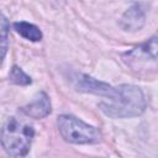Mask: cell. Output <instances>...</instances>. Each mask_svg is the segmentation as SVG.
<instances>
[{
  "label": "cell",
  "mask_w": 158,
  "mask_h": 158,
  "mask_svg": "<svg viewBox=\"0 0 158 158\" xmlns=\"http://www.w3.org/2000/svg\"><path fill=\"white\" fill-rule=\"evenodd\" d=\"M147 106L143 91L132 84H121L112 88L110 94L99 102V109L109 117H136L144 112Z\"/></svg>",
  "instance_id": "1"
},
{
  "label": "cell",
  "mask_w": 158,
  "mask_h": 158,
  "mask_svg": "<svg viewBox=\"0 0 158 158\" xmlns=\"http://www.w3.org/2000/svg\"><path fill=\"white\" fill-rule=\"evenodd\" d=\"M0 27H1V49H2V60L5 59L6 51H7V30H9V22L7 19L5 17L4 14H1V20H0Z\"/></svg>",
  "instance_id": "10"
},
{
  "label": "cell",
  "mask_w": 158,
  "mask_h": 158,
  "mask_svg": "<svg viewBox=\"0 0 158 158\" xmlns=\"http://www.w3.org/2000/svg\"><path fill=\"white\" fill-rule=\"evenodd\" d=\"M114 86L105 81H100L88 74H79L78 79H75V89L81 93H90L95 95H100L106 98Z\"/></svg>",
  "instance_id": "5"
},
{
  "label": "cell",
  "mask_w": 158,
  "mask_h": 158,
  "mask_svg": "<svg viewBox=\"0 0 158 158\" xmlns=\"http://www.w3.org/2000/svg\"><path fill=\"white\" fill-rule=\"evenodd\" d=\"M33 136L35 130L32 125L22 122L16 117H10L1 130V144L10 157L20 158L30 151Z\"/></svg>",
  "instance_id": "2"
},
{
  "label": "cell",
  "mask_w": 158,
  "mask_h": 158,
  "mask_svg": "<svg viewBox=\"0 0 158 158\" xmlns=\"http://www.w3.org/2000/svg\"><path fill=\"white\" fill-rule=\"evenodd\" d=\"M146 23V14L141 4H132L121 16L120 27L127 32L139 31Z\"/></svg>",
  "instance_id": "4"
},
{
  "label": "cell",
  "mask_w": 158,
  "mask_h": 158,
  "mask_svg": "<svg viewBox=\"0 0 158 158\" xmlns=\"http://www.w3.org/2000/svg\"><path fill=\"white\" fill-rule=\"evenodd\" d=\"M22 111L25 115L32 117V118H43L48 116L52 111L51 101L48 95L44 91H40L35 95V98L22 107Z\"/></svg>",
  "instance_id": "6"
},
{
  "label": "cell",
  "mask_w": 158,
  "mask_h": 158,
  "mask_svg": "<svg viewBox=\"0 0 158 158\" xmlns=\"http://www.w3.org/2000/svg\"><path fill=\"white\" fill-rule=\"evenodd\" d=\"M14 28L20 36H22L23 38H26L28 41H32V42H38L43 37L42 31L40 30V27H37L33 23L26 22V21L15 22L14 23Z\"/></svg>",
  "instance_id": "7"
},
{
  "label": "cell",
  "mask_w": 158,
  "mask_h": 158,
  "mask_svg": "<svg viewBox=\"0 0 158 158\" xmlns=\"http://www.w3.org/2000/svg\"><path fill=\"white\" fill-rule=\"evenodd\" d=\"M139 49L151 59L158 62V36H154L151 40H148L139 47Z\"/></svg>",
  "instance_id": "8"
},
{
  "label": "cell",
  "mask_w": 158,
  "mask_h": 158,
  "mask_svg": "<svg viewBox=\"0 0 158 158\" xmlns=\"http://www.w3.org/2000/svg\"><path fill=\"white\" fill-rule=\"evenodd\" d=\"M10 79L12 83L17 84V85H28L32 83L31 77H28L20 67L14 65L11 72H10Z\"/></svg>",
  "instance_id": "9"
},
{
  "label": "cell",
  "mask_w": 158,
  "mask_h": 158,
  "mask_svg": "<svg viewBox=\"0 0 158 158\" xmlns=\"http://www.w3.org/2000/svg\"><path fill=\"white\" fill-rule=\"evenodd\" d=\"M58 130L64 141L74 144H95L101 141L100 131L73 115H60L57 120Z\"/></svg>",
  "instance_id": "3"
}]
</instances>
